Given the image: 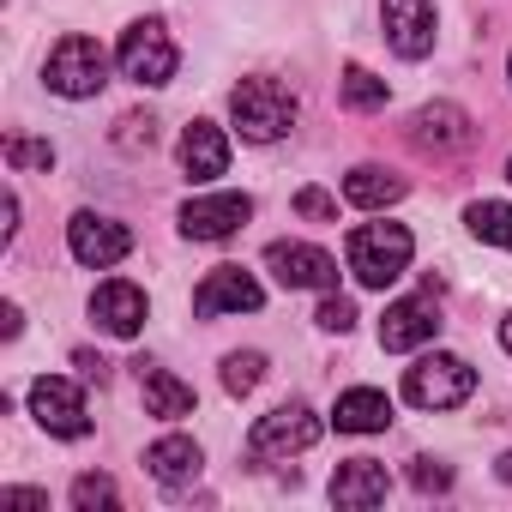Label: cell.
<instances>
[{
    "label": "cell",
    "mask_w": 512,
    "mask_h": 512,
    "mask_svg": "<svg viewBox=\"0 0 512 512\" xmlns=\"http://www.w3.org/2000/svg\"><path fill=\"white\" fill-rule=\"evenodd\" d=\"M470 392H476V368H470L464 356H446V350L422 356V362L404 374V398H410L416 410H458Z\"/></svg>",
    "instance_id": "4"
},
{
    "label": "cell",
    "mask_w": 512,
    "mask_h": 512,
    "mask_svg": "<svg viewBox=\"0 0 512 512\" xmlns=\"http://www.w3.org/2000/svg\"><path fill=\"white\" fill-rule=\"evenodd\" d=\"M43 79H49L55 97H73V103L97 97L109 85V55H103L97 37H61L55 55H49V67H43Z\"/></svg>",
    "instance_id": "5"
},
{
    "label": "cell",
    "mask_w": 512,
    "mask_h": 512,
    "mask_svg": "<svg viewBox=\"0 0 512 512\" xmlns=\"http://www.w3.org/2000/svg\"><path fill=\"white\" fill-rule=\"evenodd\" d=\"M260 380H266V356H260V350H235V356H223V392H229V398H247Z\"/></svg>",
    "instance_id": "24"
},
{
    "label": "cell",
    "mask_w": 512,
    "mask_h": 512,
    "mask_svg": "<svg viewBox=\"0 0 512 512\" xmlns=\"http://www.w3.org/2000/svg\"><path fill=\"white\" fill-rule=\"evenodd\" d=\"M296 211H302L308 223H338V199H332L326 187H302V193H296Z\"/></svg>",
    "instance_id": "29"
},
{
    "label": "cell",
    "mask_w": 512,
    "mask_h": 512,
    "mask_svg": "<svg viewBox=\"0 0 512 512\" xmlns=\"http://www.w3.org/2000/svg\"><path fill=\"white\" fill-rule=\"evenodd\" d=\"M434 332H440V308H434V284L422 290V296H404V302H392L386 308V320H380V350H422V344H434Z\"/></svg>",
    "instance_id": "11"
},
{
    "label": "cell",
    "mask_w": 512,
    "mask_h": 512,
    "mask_svg": "<svg viewBox=\"0 0 512 512\" xmlns=\"http://www.w3.org/2000/svg\"><path fill=\"white\" fill-rule=\"evenodd\" d=\"M338 97H344V109H356V115H374V109H386V79H374L368 67H344V79H338Z\"/></svg>",
    "instance_id": "23"
},
{
    "label": "cell",
    "mask_w": 512,
    "mask_h": 512,
    "mask_svg": "<svg viewBox=\"0 0 512 512\" xmlns=\"http://www.w3.org/2000/svg\"><path fill=\"white\" fill-rule=\"evenodd\" d=\"M0 506H25V512H43V506H49V494H37V488H7V494H0Z\"/></svg>",
    "instance_id": "31"
},
{
    "label": "cell",
    "mask_w": 512,
    "mask_h": 512,
    "mask_svg": "<svg viewBox=\"0 0 512 512\" xmlns=\"http://www.w3.org/2000/svg\"><path fill=\"white\" fill-rule=\"evenodd\" d=\"M494 470H500V482H512V452H500V458H494Z\"/></svg>",
    "instance_id": "34"
},
{
    "label": "cell",
    "mask_w": 512,
    "mask_h": 512,
    "mask_svg": "<svg viewBox=\"0 0 512 512\" xmlns=\"http://www.w3.org/2000/svg\"><path fill=\"white\" fill-rule=\"evenodd\" d=\"M266 302V290L253 284L241 266H217V272H205V284L193 290V314L199 320H217V314H253Z\"/></svg>",
    "instance_id": "13"
},
{
    "label": "cell",
    "mask_w": 512,
    "mask_h": 512,
    "mask_svg": "<svg viewBox=\"0 0 512 512\" xmlns=\"http://www.w3.org/2000/svg\"><path fill=\"white\" fill-rule=\"evenodd\" d=\"M506 181H512V163H506Z\"/></svg>",
    "instance_id": "36"
},
{
    "label": "cell",
    "mask_w": 512,
    "mask_h": 512,
    "mask_svg": "<svg viewBox=\"0 0 512 512\" xmlns=\"http://www.w3.org/2000/svg\"><path fill=\"white\" fill-rule=\"evenodd\" d=\"M344 199H350L356 211H386V205L404 199V175H392V169H380V163H362V169L344 175Z\"/></svg>",
    "instance_id": "20"
},
{
    "label": "cell",
    "mask_w": 512,
    "mask_h": 512,
    "mask_svg": "<svg viewBox=\"0 0 512 512\" xmlns=\"http://www.w3.org/2000/svg\"><path fill=\"white\" fill-rule=\"evenodd\" d=\"M410 145L416 151H434V157H452V151H470L476 145V127L458 103H428L410 115Z\"/></svg>",
    "instance_id": "12"
},
{
    "label": "cell",
    "mask_w": 512,
    "mask_h": 512,
    "mask_svg": "<svg viewBox=\"0 0 512 512\" xmlns=\"http://www.w3.org/2000/svg\"><path fill=\"white\" fill-rule=\"evenodd\" d=\"M19 326H25V314L7 302V308H0V332H7V338H19Z\"/></svg>",
    "instance_id": "33"
},
{
    "label": "cell",
    "mask_w": 512,
    "mask_h": 512,
    "mask_svg": "<svg viewBox=\"0 0 512 512\" xmlns=\"http://www.w3.org/2000/svg\"><path fill=\"white\" fill-rule=\"evenodd\" d=\"M115 145H121V151H139V145L151 151V145H157V121H151V115H121Z\"/></svg>",
    "instance_id": "28"
},
{
    "label": "cell",
    "mask_w": 512,
    "mask_h": 512,
    "mask_svg": "<svg viewBox=\"0 0 512 512\" xmlns=\"http://www.w3.org/2000/svg\"><path fill=\"white\" fill-rule=\"evenodd\" d=\"M247 217H253L247 193H199L181 205V235L187 241H229Z\"/></svg>",
    "instance_id": "10"
},
{
    "label": "cell",
    "mask_w": 512,
    "mask_h": 512,
    "mask_svg": "<svg viewBox=\"0 0 512 512\" xmlns=\"http://www.w3.org/2000/svg\"><path fill=\"white\" fill-rule=\"evenodd\" d=\"M73 506H79V512H97V506H121V494H115V482H109V476L85 470V476L73 482Z\"/></svg>",
    "instance_id": "26"
},
{
    "label": "cell",
    "mask_w": 512,
    "mask_h": 512,
    "mask_svg": "<svg viewBox=\"0 0 512 512\" xmlns=\"http://www.w3.org/2000/svg\"><path fill=\"white\" fill-rule=\"evenodd\" d=\"M229 121L241 127L247 145H272L296 127V97L278 79H241L229 91Z\"/></svg>",
    "instance_id": "2"
},
{
    "label": "cell",
    "mask_w": 512,
    "mask_h": 512,
    "mask_svg": "<svg viewBox=\"0 0 512 512\" xmlns=\"http://www.w3.org/2000/svg\"><path fill=\"white\" fill-rule=\"evenodd\" d=\"M410 253H416V241H410L404 223H362V229H350V241H344V260H350V272H356L362 290L398 284V278L410 272Z\"/></svg>",
    "instance_id": "1"
},
{
    "label": "cell",
    "mask_w": 512,
    "mask_h": 512,
    "mask_svg": "<svg viewBox=\"0 0 512 512\" xmlns=\"http://www.w3.org/2000/svg\"><path fill=\"white\" fill-rule=\"evenodd\" d=\"M464 223H470V235H476V241H488V247H506V253H512V205H500V199H476V205L464 211Z\"/></svg>",
    "instance_id": "22"
},
{
    "label": "cell",
    "mask_w": 512,
    "mask_h": 512,
    "mask_svg": "<svg viewBox=\"0 0 512 512\" xmlns=\"http://www.w3.org/2000/svg\"><path fill=\"white\" fill-rule=\"evenodd\" d=\"M386 488H392V476H386V464H374V458H350V464H338V476H332V500H338V506H380Z\"/></svg>",
    "instance_id": "18"
},
{
    "label": "cell",
    "mask_w": 512,
    "mask_h": 512,
    "mask_svg": "<svg viewBox=\"0 0 512 512\" xmlns=\"http://www.w3.org/2000/svg\"><path fill=\"white\" fill-rule=\"evenodd\" d=\"M91 320H97L109 338H139V326H145V290L127 284V278L97 284V296H91Z\"/></svg>",
    "instance_id": "15"
},
{
    "label": "cell",
    "mask_w": 512,
    "mask_h": 512,
    "mask_svg": "<svg viewBox=\"0 0 512 512\" xmlns=\"http://www.w3.org/2000/svg\"><path fill=\"white\" fill-rule=\"evenodd\" d=\"M410 482H416V494H446V488H452V464L416 458V464H410Z\"/></svg>",
    "instance_id": "27"
},
{
    "label": "cell",
    "mask_w": 512,
    "mask_h": 512,
    "mask_svg": "<svg viewBox=\"0 0 512 512\" xmlns=\"http://www.w3.org/2000/svg\"><path fill=\"white\" fill-rule=\"evenodd\" d=\"M139 392H145V410H151V416H163V422L193 416V386H187V380H175V374H169V368H157V362H139Z\"/></svg>",
    "instance_id": "19"
},
{
    "label": "cell",
    "mask_w": 512,
    "mask_h": 512,
    "mask_svg": "<svg viewBox=\"0 0 512 512\" xmlns=\"http://www.w3.org/2000/svg\"><path fill=\"white\" fill-rule=\"evenodd\" d=\"M506 79H512V61H506Z\"/></svg>",
    "instance_id": "37"
},
{
    "label": "cell",
    "mask_w": 512,
    "mask_h": 512,
    "mask_svg": "<svg viewBox=\"0 0 512 512\" xmlns=\"http://www.w3.org/2000/svg\"><path fill=\"white\" fill-rule=\"evenodd\" d=\"M7 163H13V169H55V145L13 133V139H7Z\"/></svg>",
    "instance_id": "25"
},
{
    "label": "cell",
    "mask_w": 512,
    "mask_h": 512,
    "mask_svg": "<svg viewBox=\"0 0 512 512\" xmlns=\"http://www.w3.org/2000/svg\"><path fill=\"white\" fill-rule=\"evenodd\" d=\"M314 440H320V416H314L308 404H278L272 416L253 422V434H247V458H253V464H278V458L308 452Z\"/></svg>",
    "instance_id": "6"
},
{
    "label": "cell",
    "mask_w": 512,
    "mask_h": 512,
    "mask_svg": "<svg viewBox=\"0 0 512 512\" xmlns=\"http://www.w3.org/2000/svg\"><path fill=\"white\" fill-rule=\"evenodd\" d=\"M500 350H512V314H506V326H500Z\"/></svg>",
    "instance_id": "35"
},
{
    "label": "cell",
    "mask_w": 512,
    "mask_h": 512,
    "mask_svg": "<svg viewBox=\"0 0 512 512\" xmlns=\"http://www.w3.org/2000/svg\"><path fill=\"white\" fill-rule=\"evenodd\" d=\"M380 19H386V43L404 61H422L434 49V0H380Z\"/></svg>",
    "instance_id": "14"
},
{
    "label": "cell",
    "mask_w": 512,
    "mask_h": 512,
    "mask_svg": "<svg viewBox=\"0 0 512 512\" xmlns=\"http://www.w3.org/2000/svg\"><path fill=\"white\" fill-rule=\"evenodd\" d=\"M181 169H187V181H217L229 169V139L217 121H193L181 133Z\"/></svg>",
    "instance_id": "16"
},
{
    "label": "cell",
    "mask_w": 512,
    "mask_h": 512,
    "mask_svg": "<svg viewBox=\"0 0 512 512\" xmlns=\"http://www.w3.org/2000/svg\"><path fill=\"white\" fill-rule=\"evenodd\" d=\"M314 320H320L326 332H350V326H356V302H350V296H332V290H326V302H320V314H314Z\"/></svg>",
    "instance_id": "30"
},
{
    "label": "cell",
    "mask_w": 512,
    "mask_h": 512,
    "mask_svg": "<svg viewBox=\"0 0 512 512\" xmlns=\"http://www.w3.org/2000/svg\"><path fill=\"white\" fill-rule=\"evenodd\" d=\"M73 362H79V374H85V380H97V386L109 380V362H103V356H91V350H79Z\"/></svg>",
    "instance_id": "32"
},
{
    "label": "cell",
    "mask_w": 512,
    "mask_h": 512,
    "mask_svg": "<svg viewBox=\"0 0 512 512\" xmlns=\"http://www.w3.org/2000/svg\"><path fill=\"white\" fill-rule=\"evenodd\" d=\"M332 422H338V434H380V428L392 422V398L374 392V386H356V392L338 398Z\"/></svg>",
    "instance_id": "21"
},
{
    "label": "cell",
    "mask_w": 512,
    "mask_h": 512,
    "mask_svg": "<svg viewBox=\"0 0 512 512\" xmlns=\"http://www.w3.org/2000/svg\"><path fill=\"white\" fill-rule=\"evenodd\" d=\"M175 37L163 31V19H133L127 31H121V43H115V67H121V79H133V85H169L175 79Z\"/></svg>",
    "instance_id": "3"
},
{
    "label": "cell",
    "mask_w": 512,
    "mask_h": 512,
    "mask_svg": "<svg viewBox=\"0 0 512 512\" xmlns=\"http://www.w3.org/2000/svg\"><path fill=\"white\" fill-rule=\"evenodd\" d=\"M266 272L284 290H338V260L326 247H308V241H272L266 247Z\"/></svg>",
    "instance_id": "8"
},
{
    "label": "cell",
    "mask_w": 512,
    "mask_h": 512,
    "mask_svg": "<svg viewBox=\"0 0 512 512\" xmlns=\"http://www.w3.org/2000/svg\"><path fill=\"white\" fill-rule=\"evenodd\" d=\"M67 253H73L79 266H91V272H109V266H121L127 253H133V229L115 223V217L79 211V217L67 223Z\"/></svg>",
    "instance_id": "7"
},
{
    "label": "cell",
    "mask_w": 512,
    "mask_h": 512,
    "mask_svg": "<svg viewBox=\"0 0 512 512\" xmlns=\"http://www.w3.org/2000/svg\"><path fill=\"white\" fill-rule=\"evenodd\" d=\"M31 416L55 434V440H85L91 434V416H85V392L61 374H43L31 386Z\"/></svg>",
    "instance_id": "9"
},
{
    "label": "cell",
    "mask_w": 512,
    "mask_h": 512,
    "mask_svg": "<svg viewBox=\"0 0 512 512\" xmlns=\"http://www.w3.org/2000/svg\"><path fill=\"white\" fill-rule=\"evenodd\" d=\"M199 464H205V452H199L187 434H163V440L145 452V470H151L163 488H187V482L199 476Z\"/></svg>",
    "instance_id": "17"
}]
</instances>
